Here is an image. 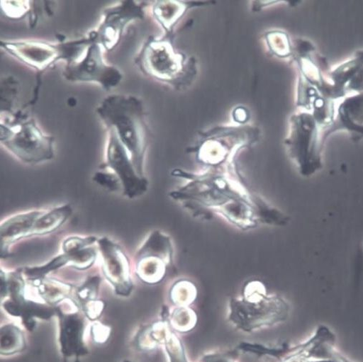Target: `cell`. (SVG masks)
Instances as JSON below:
<instances>
[{"instance_id": "1", "label": "cell", "mask_w": 363, "mask_h": 362, "mask_svg": "<svg viewBox=\"0 0 363 362\" xmlns=\"http://www.w3.org/2000/svg\"><path fill=\"white\" fill-rule=\"evenodd\" d=\"M227 171L211 169L197 174L176 170L174 175L186 183L170 196L193 212L208 208L242 230L259 224L284 226L288 223V216L251 191L239 174Z\"/></svg>"}, {"instance_id": "2", "label": "cell", "mask_w": 363, "mask_h": 362, "mask_svg": "<svg viewBox=\"0 0 363 362\" xmlns=\"http://www.w3.org/2000/svg\"><path fill=\"white\" fill-rule=\"evenodd\" d=\"M229 308V322L247 333L284 322L289 314L286 300L268 295L265 285L259 281L247 283L242 298L232 299Z\"/></svg>"}, {"instance_id": "3", "label": "cell", "mask_w": 363, "mask_h": 362, "mask_svg": "<svg viewBox=\"0 0 363 362\" xmlns=\"http://www.w3.org/2000/svg\"><path fill=\"white\" fill-rule=\"evenodd\" d=\"M141 111L138 100L125 96H110L98 108V113L107 127L113 128L116 132L137 173L144 176L146 140Z\"/></svg>"}, {"instance_id": "4", "label": "cell", "mask_w": 363, "mask_h": 362, "mask_svg": "<svg viewBox=\"0 0 363 362\" xmlns=\"http://www.w3.org/2000/svg\"><path fill=\"white\" fill-rule=\"evenodd\" d=\"M1 300L4 310L11 316L21 318L30 332L35 329L36 319L50 320L57 315L56 307L26 299L23 269L11 272L1 270Z\"/></svg>"}, {"instance_id": "5", "label": "cell", "mask_w": 363, "mask_h": 362, "mask_svg": "<svg viewBox=\"0 0 363 362\" xmlns=\"http://www.w3.org/2000/svg\"><path fill=\"white\" fill-rule=\"evenodd\" d=\"M53 137L45 135L30 120L14 126L1 125V142L15 157L38 164L54 157Z\"/></svg>"}, {"instance_id": "6", "label": "cell", "mask_w": 363, "mask_h": 362, "mask_svg": "<svg viewBox=\"0 0 363 362\" xmlns=\"http://www.w3.org/2000/svg\"><path fill=\"white\" fill-rule=\"evenodd\" d=\"M92 43L91 39L53 45L38 41L2 42L11 55L38 71H43L60 60L75 61L81 52Z\"/></svg>"}, {"instance_id": "7", "label": "cell", "mask_w": 363, "mask_h": 362, "mask_svg": "<svg viewBox=\"0 0 363 362\" xmlns=\"http://www.w3.org/2000/svg\"><path fill=\"white\" fill-rule=\"evenodd\" d=\"M297 120L296 131L288 142L289 154L301 175L310 177L323 167V143L313 115L303 114Z\"/></svg>"}, {"instance_id": "8", "label": "cell", "mask_w": 363, "mask_h": 362, "mask_svg": "<svg viewBox=\"0 0 363 362\" xmlns=\"http://www.w3.org/2000/svg\"><path fill=\"white\" fill-rule=\"evenodd\" d=\"M174 248L169 236L152 232L135 255V273L145 283L162 282L173 265Z\"/></svg>"}, {"instance_id": "9", "label": "cell", "mask_w": 363, "mask_h": 362, "mask_svg": "<svg viewBox=\"0 0 363 362\" xmlns=\"http://www.w3.org/2000/svg\"><path fill=\"white\" fill-rule=\"evenodd\" d=\"M64 77L72 82L98 83L107 91L116 86L123 79L118 69L106 64L101 45L97 43H92L88 47L82 60L67 64Z\"/></svg>"}, {"instance_id": "10", "label": "cell", "mask_w": 363, "mask_h": 362, "mask_svg": "<svg viewBox=\"0 0 363 362\" xmlns=\"http://www.w3.org/2000/svg\"><path fill=\"white\" fill-rule=\"evenodd\" d=\"M109 129L106 163L102 168H109L120 179L123 193L129 198H134L146 193L149 182L136 171L128 152L119 140L116 132Z\"/></svg>"}, {"instance_id": "11", "label": "cell", "mask_w": 363, "mask_h": 362, "mask_svg": "<svg viewBox=\"0 0 363 362\" xmlns=\"http://www.w3.org/2000/svg\"><path fill=\"white\" fill-rule=\"evenodd\" d=\"M102 257V269L108 281L118 296L127 298L133 290L130 263L123 249L117 244L103 237L97 241Z\"/></svg>"}, {"instance_id": "12", "label": "cell", "mask_w": 363, "mask_h": 362, "mask_svg": "<svg viewBox=\"0 0 363 362\" xmlns=\"http://www.w3.org/2000/svg\"><path fill=\"white\" fill-rule=\"evenodd\" d=\"M142 16L140 7L134 2H122L105 11L102 23L97 31L92 33L90 38L107 50H112L119 44L127 25Z\"/></svg>"}, {"instance_id": "13", "label": "cell", "mask_w": 363, "mask_h": 362, "mask_svg": "<svg viewBox=\"0 0 363 362\" xmlns=\"http://www.w3.org/2000/svg\"><path fill=\"white\" fill-rule=\"evenodd\" d=\"M56 308V317L59 321V343L64 362L72 357L76 358L75 362H79V358L89 352L84 339V317L78 311L65 312L59 305Z\"/></svg>"}, {"instance_id": "14", "label": "cell", "mask_w": 363, "mask_h": 362, "mask_svg": "<svg viewBox=\"0 0 363 362\" xmlns=\"http://www.w3.org/2000/svg\"><path fill=\"white\" fill-rule=\"evenodd\" d=\"M322 135L324 143L328 136L337 130L345 129L353 137H363V92L345 99L340 106L338 115Z\"/></svg>"}, {"instance_id": "15", "label": "cell", "mask_w": 363, "mask_h": 362, "mask_svg": "<svg viewBox=\"0 0 363 362\" xmlns=\"http://www.w3.org/2000/svg\"><path fill=\"white\" fill-rule=\"evenodd\" d=\"M45 210H32L17 214L1 225V257L9 256L11 245L22 239L30 237L33 227Z\"/></svg>"}, {"instance_id": "16", "label": "cell", "mask_w": 363, "mask_h": 362, "mask_svg": "<svg viewBox=\"0 0 363 362\" xmlns=\"http://www.w3.org/2000/svg\"><path fill=\"white\" fill-rule=\"evenodd\" d=\"M38 293L45 304L57 307L65 300H69L72 293L70 284L47 277L34 282Z\"/></svg>"}, {"instance_id": "17", "label": "cell", "mask_w": 363, "mask_h": 362, "mask_svg": "<svg viewBox=\"0 0 363 362\" xmlns=\"http://www.w3.org/2000/svg\"><path fill=\"white\" fill-rule=\"evenodd\" d=\"M72 209L69 205L56 207L45 211L36 221L30 237L50 234L60 228L69 218Z\"/></svg>"}, {"instance_id": "18", "label": "cell", "mask_w": 363, "mask_h": 362, "mask_svg": "<svg viewBox=\"0 0 363 362\" xmlns=\"http://www.w3.org/2000/svg\"><path fill=\"white\" fill-rule=\"evenodd\" d=\"M172 329L166 319L155 322L145 327L138 334L136 346L141 351H152L163 346Z\"/></svg>"}, {"instance_id": "19", "label": "cell", "mask_w": 363, "mask_h": 362, "mask_svg": "<svg viewBox=\"0 0 363 362\" xmlns=\"http://www.w3.org/2000/svg\"><path fill=\"white\" fill-rule=\"evenodd\" d=\"M162 319H167L171 329L180 334H187L196 327L198 317L196 312L189 307H175L170 310L163 308Z\"/></svg>"}, {"instance_id": "20", "label": "cell", "mask_w": 363, "mask_h": 362, "mask_svg": "<svg viewBox=\"0 0 363 362\" xmlns=\"http://www.w3.org/2000/svg\"><path fill=\"white\" fill-rule=\"evenodd\" d=\"M26 348V336L18 327L14 324H9L1 327L0 353L2 356H11L23 351Z\"/></svg>"}, {"instance_id": "21", "label": "cell", "mask_w": 363, "mask_h": 362, "mask_svg": "<svg viewBox=\"0 0 363 362\" xmlns=\"http://www.w3.org/2000/svg\"><path fill=\"white\" fill-rule=\"evenodd\" d=\"M169 297L174 307H189L197 298V289L191 282L180 280L171 288Z\"/></svg>"}, {"instance_id": "22", "label": "cell", "mask_w": 363, "mask_h": 362, "mask_svg": "<svg viewBox=\"0 0 363 362\" xmlns=\"http://www.w3.org/2000/svg\"><path fill=\"white\" fill-rule=\"evenodd\" d=\"M70 261V256L63 253L43 266L26 267L23 269V273L26 279L34 283L45 278L52 271L66 265L69 266Z\"/></svg>"}, {"instance_id": "23", "label": "cell", "mask_w": 363, "mask_h": 362, "mask_svg": "<svg viewBox=\"0 0 363 362\" xmlns=\"http://www.w3.org/2000/svg\"><path fill=\"white\" fill-rule=\"evenodd\" d=\"M101 282V279L99 276H91L78 288L75 302L79 307L87 302L98 300Z\"/></svg>"}, {"instance_id": "24", "label": "cell", "mask_w": 363, "mask_h": 362, "mask_svg": "<svg viewBox=\"0 0 363 362\" xmlns=\"http://www.w3.org/2000/svg\"><path fill=\"white\" fill-rule=\"evenodd\" d=\"M163 346L169 362H189L182 341L172 329Z\"/></svg>"}, {"instance_id": "25", "label": "cell", "mask_w": 363, "mask_h": 362, "mask_svg": "<svg viewBox=\"0 0 363 362\" xmlns=\"http://www.w3.org/2000/svg\"><path fill=\"white\" fill-rule=\"evenodd\" d=\"M236 349L240 353H253L259 357L264 356H274V358L280 360L285 355L289 349L286 346L273 348L261 344L243 342L241 343Z\"/></svg>"}, {"instance_id": "26", "label": "cell", "mask_w": 363, "mask_h": 362, "mask_svg": "<svg viewBox=\"0 0 363 362\" xmlns=\"http://www.w3.org/2000/svg\"><path fill=\"white\" fill-rule=\"evenodd\" d=\"M98 239L94 237H72L64 241L62 244L63 253L81 250L97 243Z\"/></svg>"}, {"instance_id": "27", "label": "cell", "mask_w": 363, "mask_h": 362, "mask_svg": "<svg viewBox=\"0 0 363 362\" xmlns=\"http://www.w3.org/2000/svg\"><path fill=\"white\" fill-rule=\"evenodd\" d=\"M94 181L111 191L123 189L120 179L114 173L97 172L94 176Z\"/></svg>"}, {"instance_id": "28", "label": "cell", "mask_w": 363, "mask_h": 362, "mask_svg": "<svg viewBox=\"0 0 363 362\" xmlns=\"http://www.w3.org/2000/svg\"><path fill=\"white\" fill-rule=\"evenodd\" d=\"M240 353L235 349L228 351H217L203 355L200 362H237Z\"/></svg>"}, {"instance_id": "29", "label": "cell", "mask_w": 363, "mask_h": 362, "mask_svg": "<svg viewBox=\"0 0 363 362\" xmlns=\"http://www.w3.org/2000/svg\"><path fill=\"white\" fill-rule=\"evenodd\" d=\"M84 315L91 321H96L101 316L105 310V302L101 300H94L82 305Z\"/></svg>"}, {"instance_id": "30", "label": "cell", "mask_w": 363, "mask_h": 362, "mask_svg": "<svg viewBox=\"0 0 363 362\" xmlns=\"http://www.w3.org/2000/svg\"><path fill=\"white\" fill-rule=\"evenodd\" d=\"M6 4V2H4ZM6 4L9 6V9L3 8L6 15L11 16H14V18H21V16L27 13L28 11V5L26 2H8Z\"/></svg>"}, {"instance_id": "31", "label": "cell", "mask_w": 363, "mask_h": 362, "mask_svg": "<svg viewBox=\"0 0 363 362\" xmlns=\"http://www.w3.org/2000/svg\"><path fill=\"white\" fill-rule=\"evenodd\" d=\"M111 329L101 323H96L91 329V334L95 341L106 342L110 336Z\"/></svg>"}, {"instance_id": "32", "label": "cell", "mask_w": 363, "mask_h": 362, "mask_svg": "<svg viewBox=\"0 0 363 362\" xmlns=\"http://www.w3.org/2000/svg\"><path fill=\"white\" fill-rule=\"evenodd\" d=\"M123 362H132V361H130L129 360H124Z\"/></svg>"}]
</instances>
